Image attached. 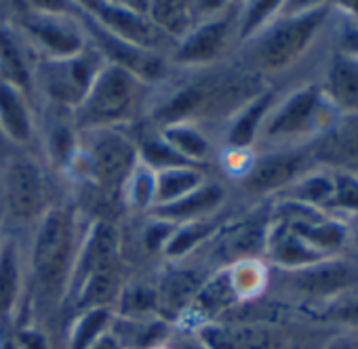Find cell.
Segmentation results:
<instances>
[{
	"label": "cell",
	"mask_w": 358,
	"mask_h": 349,
	"mask_svg": "<svg viewBox=\"0 0 358 349\" xmlns=\"http://www.w3.org/2000/svg\"><path fill=\"white\" fill-rule=\"evenodd\" d=\"M93 349H118V345H116L112 339H103V341H99Z\"/></svg>",
	"instance_id": "obj_42"
},
{
	"label": "cell",
	"mask_w": 358,
	"mask_h": 349,
	"mask_svg": "<svg viewBox=\"0 0 358 349\" xmlns=\"http://www.w3.org/2000/svg\"><path fill=\"white\" fill-rule=\"evenodd\" d=\"M234 284L230 280V276H220L215 282H211L205 290H203V303L209 305V307H222L226 303L232 301L234 297Z\"/></svg>",
	"instance_id": "obj_35"
},
{
	"label": "cell",
	"mask_w": 358,
	"mask_h": 349,
	"mask_svg": "<svg viewBox=\"0 0 358 349\" xmlns=\"http://www.w3.org/2000/svg\"><path fill=\"white\" fill-rule=\"evenodd\" d=\"M224 198V190L217 186H205V188H196L194 192L186 194L184 198H179L171 205H162L156 207V211L164 217H190L203 211H209L213 207H217Z\"/></svg>",
	"instance_id": "obj_24"
},
{
	"label": "cell",
	"mask_w": 358,
	"mask_h": 349,
	"mask_svg": "<svg viewBox=\"0 0 358 349\" xmlns=\"http://www.w3.org/2000/svg\"><path fill=\"white\" fill-rule=\"evenodd\" d=\"M352 170H354V172L358 174V164H356V166H352Z\"/></svg>",
	"instance_id": "obj_45"
},
{
	"label": "cell",
	"mask_w": 358,
	"mask_h": 349,
	"mask_svg": "<svg viewBox=\"0 0 358 349\" xmlns=\"http://www.w3.org/2000/svg\"><path fill=\"white\" fill-rule=\"evenodd\" d=\"M287 228L297 234L308 246H312L318 253H327V251H335L343 244L345 240V228L341 223L335 221H327L324 217L316 215V213H306L299 215L295 219H291L287 223Z\"/></svg>",
	"instance_id": "obj_17"
},
{
	"label": "cell",
	"mask_w": 358,
	"mask_h": 349,
	"mask_svg": "<svg viewBox=\"0 0 358 349\" xmlns=\"http://www.w3.org/2000/svg\"><path fill=\"white\" fill-rule=\"evenodd\" d=\"M0 133L13 141H28L32 133L30 114L20 89L3 80H0Z\"/></svg>",
	"instance_id": "obj_18"
},
{
	"label": "cell",
	"mask_w": 358,
	"mask_h": 349,
	"mask_svg": "<svg viewBox=\"0 0 358 349\" xmlns=\"http://www.w3.org/2000/svg\"><path fill=\"white\" fill-rule=\"evenodd\" d=\"M201 172L190 166L160 170L156 177V205L162 207L184 198L186 194L201 188Z\"/></svg>",
	"instance_id": "obj_21"
},
{
	"label": "cell",
	"mask_w": 358,
	"mask_h": 349,
	"mask_svg": "<svg viewBox=\"0 0 358 349\" xmlns=\"http://www.w3.org/2000/svg\"><path fill=\"white\" fill-rule=\"evenodd\" d=\"M164 141L186 160L203 158L209 151V141L190 126H171L164 131Z\"/></svg>",
	"instance_id": "obj_27"
},
{
	"label": "cell",
	"mask_w": 358,
	"mask_h": 349,
	"mask_svg": "<svg viewBox=\"0 0 358 349\" xmlns=\"http://www.w3.org/2000/svg\"><path fill=\"white\" fill-rule=\"evenodd\" d=\"M327 318L358 328V292L354 290V286L350 288V295L339 297V299L327 309Z\"/></svg>",
	"instance_id": "obj_33"
},
{
	"label": "cell",
	"mask_w": 358,
	"mask_h": 349,
	"mask_svg": "<svg viewBox=\"0 0 358 349\" xmlns=\"http://www.w3.org/2000/svg\"><path fill=\"white\" fill-rule=\"evenodd\" d=\"M72 253V219L64 209L47 213L43 219L32 253L34 274L43 286H57L70 265Z\"/></svg>",
	"instance_id": "obj_3"
},
{
	"label": "cell",
	"mask_w": 358,
	"mask_h": 349,
	"mask_svg": "<svg viewBox=\"0 0 358 349\" xmlns=\"http://www.w3.org/2000/svg\"><path fill=\"white\" fill-rule=\"evenodd\" d=\"M85 7L89 9L91 20H95L108 34L133 45V47L152 51L154 47H160L169 38L143 13H137L122 5L118 7V5H110V3H87Z\"/></svg>",
	"instance_id": "obj_7"
},
{
	"label": "cell",
	"mask_w": 358,
	"mask_h": 349,
	"mask_svg": "<svg viewBox=\"0 0 358 349\" xmlns=\"http://www.w3.org/2000/svg\"><path fill=\"white\" fill-rule=\"evenodd\" d=\"M324 93L320 87H306L293 93L272 116L266 126V135L270 137H293L312 133L327 122L324 110ZM327 128V126H324Z\"/></svg>",
	"instance_id": "obj_6"
},
{
	"label": "cell",
	"mask_w": 358,
	"mask_h": 349,
	"mask_svg": "<svg viewBox=\"0 0 358 349\" xmlns=\"http://www.w3.org/2000/svg\"><path fill=\"white\" fill-rule=\"evenodd\" d=\"M141 156L150 166H158L162 170L190 166V160H186L182 154H177L166 141H145L141 147Z\"/></svg>",
	"instance_id": "obj_30"
},
{
	"label": "cell",
	"mask_w": 358,
	"mask_h": 349,
	"mask_svg": "<svg viewBox=\"0 0 358 349\" xmlns=\"http://www.w3.org/2000/svg\"><path fill=\"white\" fill-rule=\"evenodd\" d=\"M7 200L15 217L32 219L43 211L45 186L41 168L22 158L15 160L7 170Z\"/></svg>",
	"instance_id": "obj_8"
},
{
	"label": "cell",
	"mask_w": 358,
	"mask_h": 349,
	"mask_svg": "<svg viewBox=\"0 0 358 349\" xmlns=\"http://www.w3.org/2000/svg\"><path fill=\"white\" fill-rule=\"evenodd\" d=\"M306 160H308V154L303 149L268 154L253 164V168L249 170L245 179V186L257 194L278 190L297 177L306 166Z\"/></svg>",
	"instance_id": "obj_10"
},
{
	"label": "cell",
	"mask_w": 358,
	"mask_h": 349,
	"mask_svg": "<svg viewBox=\"0 0 358 349\" xmlns=\"http://www.w3.org/2000/svg\"><path fill=\"white\" fill-rule=\"evenodd\" d=\"M280 7L278 3H255L251 5V9H247V17H245V24H243V36L251 34L257 26L264 24V20L274 13V9Z\"/></svg>",
	"instance_id": "obj_36"
},
{
	"label": "cell",
	"mask_w": 358,
	"mask_h": 349,
	"mask_svg": "<svg viewBox=\"0 0 358 349\" xmlns=\"http://www.w3.org/2000/svg\"><path fill=\"white\" fill-rule=\"evenodd\" d=\"M3 349H15V347H13L11 343H5V347H3Z\"/></svg>",
	"instance_id": "obj_44"
},
{
	"label": "cell",
	"mask_w": 358,
	"mask_h": 349,
	"mask_svg": "<svg viewBox=\"0 0 358 349\" xmlns=\"http://www.w3.org/2000/svg\"><path fill=\"white\" fill-rule=\"evenodd\" d=\"M137 151L129 139L114 131H97L89 147L91 177L103 190L120 188L135 166Z\"/></svg>",
	"instance_id": "obj_5"
},
{
	"label": "cell",
	"mask_w": 358,
	"mask_h": 349,
	"mask_svg": "<svg viewBox=\"0 0 358 349\" xmlns=\"http://www.w3.org/2000/svg\"><path fill=\"white\" fill-rule=\"evenodd\" d=\"M24 28L55 57L66 59L80 55L85 49V40L72 24L49 15V13H28L22 20Z\"/></svg>",
	"instance_id": "obj_9"
},
{
	"label": "cell",
	"mask_w": 358,
	"mask_h": 349,
	"mask_svg": "<svg viewBox=\"0 0 358 349\" xmlns=\"http://www.w3.org/2000/svg\"><path fill=\"white\" fill-rule=\"evenodd\" d=\"M333 177V196L327 202L329 209L358 211V177L350 172H335Z\"/></svg>",
	"instance_id": "obj_28"
},
{
	"label": "cell",
	"mask_w": 358,
	"mask_h": 349,
	"mask_svg": "<svg viewBox=\"0 0 358 349\" xmlns=\"http://www.w3.org/2000/svg\"><path fill=\"white\" fill-rule=\"evenodd\" d=\"M324 162L356 166L358 164V114H345L335 120L314 151Z\"/></svg>",
	"instance_id": "obj_12"
},
{
	"label": "cell",
	"mask_w": 358,
	"mask_h": 349,
	"mask_svg": "<svg viewBox=\"0 0 358 349\" xmlns=\"http://www.w3.org/2000/svg\"><path fill=\"white\" fill-rule=\"evenodd\" d=\"M354 242H356V248H358V223H356V228H354Z\"/></svg>",
	"instance_id": "obj_43"
},
{
	"label": "cell",
	"mask_w": 358,
	"mask_h": 349,
	"mask_svg": "<svg viewBox=\"0 0 358 349\" xmlns=\"http://www.w3.org/2000/svg\"><path fill=\"white\" fill-rule=\"evenodd\" d=\"M131 200L135 207L145 209L156 200V174L150 170H139L131 181Z\"/></svg>",
	"instance_id": "obj_32"
},
{
	"label": "cell",
	"mask_w": 358,
	"mask_h": 349,
	"mask_svg": "<svg viewBox=\"0 0 358 349\" xmlns=\"http://www.w3.org/2000/svg\"><path fill=\"white\" fill-rule=\"evenodd\" d=\"M108 322V309L106 307H93L78 324L74 341H72V349H87L91 347V343L99 336L101 328Z\"/></svg>",
	"instance_id": "obj_31"
},
{
	"label": "cell",
	"mask_w": 358,
	"mask_h": 349,
	"mask_svg": "<svg viewBox=\"0 0 358 349\" xmlns=\"http://www.w3.org/2000/svg\"><path fill=\"white\" fill-rule=\"evenodd\" d=\"M20 341H22L24 349H47V343H45L43 334H38V332H22Z\"/></svg>",
	"instance_id": "obj_40"
},
{
	"label": "cell",
	"mask_w": 358,
	"mask_h": 349,
	"mask_svg": "<svg viewBox=\"0 0 358 349\" xmlns=\"http://www.w3.org/2000/svg\"><path fill=\"white\" fill-rule=\"evenodd\" d=\"M20 267L13 242L0 246V315H7L17 299Z\"/></svg>",
	"instance_id": "obj_25"
},
{
	"label": "cell",
	"mask_w": 358,
	"mask_h": 349,
	"mask_svg": "<svg viewBox=\"0 0 358 349\" xmlns=\"http://www.w3.org/2000/svg\"><path fill=\"white\" fill-rule=\"evenodd\" d=\"M333 196V177L331 174H312L295 188V198L301 205H324Z\"/></svg>",
	"instance_id": "obj_29"
},
{
	"label": "cell",
	"mask_w": 358,
	"mask_h": 349,
	"mask_svg": "<svg viewBox=\"0 0 358 349\" xmlns=\"http://www.w3.org/2000/svg\"><path fill=\"white\" fill-rule=\"evenodd\" d=\"M89 28L91 32L97 36V40H101V49L108 51V55L114 59V66H120L122 70H127L133 76L139 78H158L162 72V61L158 55H154L152 51L133 47L112 34H108L95 20H89Z\"/></svg>",
	"instance_id": "obj_11"
},
{
	"label": "cell",
	"mask_w": 358,
	"mask_h": 349,
	"mask_svg": "<svg viewBox=\"0 0 358 349\" xmlns=\"http://www.w3.org/2000/svg\"><path fill=\"white\" fill-rule=\"evenodd\" d=\"M327 15L329 5H318L308 11H301L299 15H291L274 24L255 49L257 64L264 70H278L295 61L316 36Z\"/></svg>",
	"instance_id": "obj_2"
},
{
	"label": "cell",
	"mask_w": 358,
	"mask_h": 349,
	"mask_svg": "<svg viewBox=\"0 0 358 349\" xmlns=\"http://www.w3.org/2000/svg\"><path fill=\"white\" fill-rule=\"evenodd\" d=\"M101 68L93 55H74L66 59H51L41 66L38 78L47 95L66 105H78L87 95L93 78Z\"/></svg>",
	"instance_id": "obj_4"
},
{
	"label": "cell",
	"mask_w": 358,
	"mask_h": 349,
	"mask_svg": "<svg viewBox=\"0 0 358 349\" xmlns=\"http://www.w3.org/2000/svg\"><path fill=\"white\" fill-rule=\"evenodd\" d=\"M171 238V225H152L145 234V244L148 248H158L160 244H166V240Z\"/></svg>",
	"instance_id": "obj_38"
},
{
	"label": "cell",
	"mask_w": 358,
	"mask_h": 349,
	"mask_svg": "<svg viewBox=\"0 0 358 349\" xmlns=\"http://www.w3.org/2000/svg\"><path fill=\"white\" fill-rule=\"evenodd\" d=\"M0 80L13 84L15 89H26L30 84V70L17 40L0 28Z\"/></svg>",
	"instance_id": "obj_23"
},
{
	"label": "cell",
	"mask_w": 358,
	"mask_h": 349,
	"mask_svg": "<svg viewBox=\"0 0 358 349\" xmlns=\"http://www.w3.org/2000/svg\"><path fill=\"white\" fill-rule=\"evenodd\" d=\"M272 257L278 263H282V265H301V267H308V265H314V263L324 261V255L322 253H318L312 246H308L287 225L272 240Z\"/></svg>",
	"instance_id": "obj_22"
},
{
	"label": "cell",
	"mask_w": 358,
	"mask_h": 349,
	"mask_svg": "<svg viewBox=\"0 0 358 349\" xmlns=\"http://www.w3.org/2000/svg\"><path fill=\"white\" fill-rule=\"evenodd\" d=\"M114 255H116V238L110 225L97 223L87 238L85 253L76 272V284H83L91 276L114 272Z\"/></svg>",
	"instance_id": "obj_16"
},
{
	"label": "cell",
	"mask_w": 358,
	"mask_h": 349,
	"mask_svg": "<svg viewBox=\"0 0 358 349\" xmlns=\"http://www.w3.org/2000/svg\"><path fill=\"white\" fill-rule=\"evenodd\" d=\"M230 28V20H213L203 24L201 28L192 30L188 38L177 49V61L179 64H205L217 57V53L224 47L226 34Z\"/></svg>",
	"instance_id": "obj_14"
},
{
	"label": "cell",
	"mask_w": 358,
	"mask_h": 349,
	"mask_svg": "<svg viewBox=\"0 0 358 349\" xmlns=\"http://www.w3.org/2000/svg\"><path fill=\"white\" fill-rule=\"evenodd\" d=\"M205 234H207V225H186V228L179 230L173 238L166 240V253L169 255H182L190 246H194Z\"/></svg>",
	"instance_id": "obj_34"
},
{
	"label": "cell",
	"mask_w": 358,
	"mask_h": 349,
	"mask_svg": "<svg viewBox=\"0 0 358 349\" xmlns=\"http://www.w3.org/2000/svg\"><path fill=\"white\" fill-rule=\"evenodd\" d=\"M324 349H358V332L339 334L324 345Z\"/></svg>",
	"instance_id": "obj_39"
},
{
	"label": "cell",
	"mask_w": 358,
	"mask_h": 349,
	"mask_svg": "<svg viewBox=\"0 0 358 349\" xmlns=\"http://www.w3.org/2000/svg\"><path fill=\"white\" fill-rule=\"evenodd\" d=\"M274 101V95L272 93H259L255 99H251L245 110L238 114V118L234 120L230 133H228V143L236 149H243L247 145H251L257 128H259V122L262 118L266 116V112L270 110Z\"/></svg>",
	"instance_id": "obj_20"
},
{
	"label": "cell",
	"mask_w": 358,
	"mask_h": 349,
	"mask_svg": "<svg viewBox=\"0 0 358 349\" xmlns=\"http://www.w3.org/2000/svg\"><path fill=\"white\" fill-rule=\"evenodd\" d=\"M335 110L358 114V61L350 57H335L327 72V87L322 91Z\"/></svg>",
	"instance_id": "obj_15"
},
{
	"label": "cell",
	"mask_w": 358,
	"mask_h": 349,
	"mask_svg": "<svg viewBox=\"0 0 358 349\" xmlns=\"http://www.w3.org/2000/svg\"><path fill=\"white\" fill-rule=\"evenodd\" d=\"M203 339L211 349H270L272 334L255 326H215L203 330Z\"/></svg>",
	"instance_id": "obj_19"
},
{
	"label": "cell",
	"mask_w": 358,
	"mask_h": 349,
	"mask_svg": "<svg viewBox=\"0 0 358 349\" xmlns=\"http://www.w3.org/2000/svg\"><path fill=\"white\" fill-rule=\"evenodd\" d=\"M150 20L166 36H179L190 28V5L186 3H154L150 5Z\"/></svg>",
	"instance_id": "obj_26"
},
{
	"label": "cell",
	"mask_w": 358,
	"mask_h": 349,
	"mask_svg": "<svg viewBox=\"0 0 358 349\" xmlns=\"http://www.w3.org/2000/svg\"><path fill=\"white\" fill-rule=\"evenodd\" d=\"M295 284L312 297L314 295L327 297V295H335L343 288L356 286L358 272L352 265L341 263V261H320V263L303 267V272L299 274Z\"/></svg>",
	"instance_id": "obj_13"
},
{
	"label": "cell",
	"mask_w": 358,
	"mask_h": 349,
	"mask_svg": "<svg viewBox=\"0 0 358 349\" xmlns=\"http://www.w3.org/2000/svg\"><path fill=\"white\" fill-rule=\"evenodd\" d=\"M51 151L59 162H66L72 151V135L66 128H59L51 135Z\"/></svg>",
	"instance_id": "obj_37"
},
{
	"label": "cell",
	"mask_w": 358,
	"mask_h": 349,
	"mask_svg": "<svg viewBox=\"0 0 358 349\" xmlns=\"http://www.w3.org/2000/svg\"><path fill=\"white\" fill-rule=\"evenodd\" d=\"M3 139H5V135H3V133H0V143H3Z\"/></svg>",
	"instance_id": "obj_46"
},
{
	"label": "cell",
	"mask_w": 358,
	"mask_h": 349,
	"mask_svg": "<svg viewBox=\"0 0 358 349\" xmlns=\"http://www.w3.org/2000/svg\"><path fill=\"white\" fill-rule=\"evenodd\" d=\"M139 297H129V307L131 309H145L150 303H154V295L152 292H143V290H139L137 292Z\"/></svg>",
	"instance_id": "obj_41"
},
{
	"label": "cell",
	"mask_w": 358,
	"mask_h": 349,
	"mask_svg": "<svg viewBox=\"0 0 358 349\" xmlns=\"http://www.w3.org/2000/svg\"><path fill=\"white\" fill-rule=\"evenodd\" d=\"M135 101V76L120 66H106L93 78L87 95L78 103V124L103 128L122 120Z\"/></svg>",
	"instance_id": "obj_1"
}]
</instances>
